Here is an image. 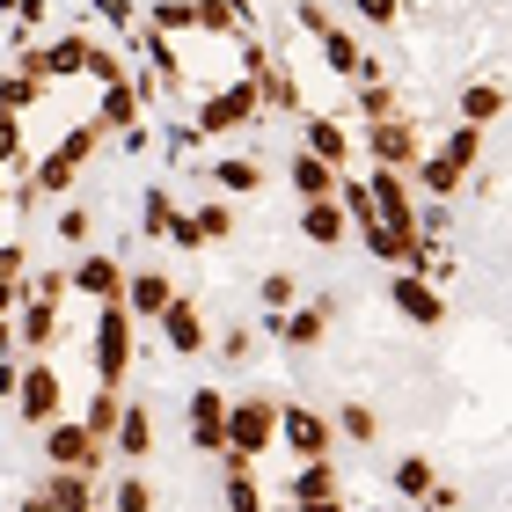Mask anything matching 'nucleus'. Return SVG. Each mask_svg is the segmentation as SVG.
I'll use <instances>...</instances> for the list:
<instances>
[{
    "label": "nucleus",
    "instance_id": "nucleus-31",
    "mask_svg": "<svg viewBox=\"0 0 512 512\" xmlns=\"http://www.w3.org/2000/svg\"><path fill=\"white\" fill-rule=\"evenodd\" d=\"M337 425H344V432H352V439H359V447H366V439H374V432H381V417H374V410H366V403H344V417H337Z\"/></svg>",
    "mask_w": 512,
    "mask_h": 512
},
{
    "label": "nucleus",
    "instance_id": "nucleus-1",
    "mask_svg": "<svg viewBox=\"0 0 512 512\" xmlns=\"http://www.w3.org/2000/svg\"><path fill=\"white\" fill-rule=\"evenodd\" d=\"M37 432H44V461H52V469H81V476L103 469V447H110V439H96L81 417H52V425H37Z\"/></svg>",
    "mask_w": 512,
    "mask_h": 512
},
{
    "label": "nucleus",
    "instance_id": "nucleus-23",
    "mask_svg": "<svg viewBox=\"0 0 512 512\" xmlns=\"http://www.w3.org/2000/svg\"><path fill=\"white\" fill-rule=\"evenodd\" d=\"M52 330H59V300H37V293H30V315H22V352H44Z\"/></svg>",
    "mask_w": 512,
    "mask_h": 512
},
{
    "label": "nucleus",
    "instance_id": "nucleus-35",
    "mask_svg": "<svg viewBox=\"0 0 512 512\" xmlns=\"http://www.w3.org/2000/svg\"><path fill=\"white\" fill-rule=\"evenodd\" d=\"M220 352H227V366H242V359L256 352V337H249V330H227V337H220Z\"/></svg>",
    "mask_w": 512,
    "mask_h": 512
},
{
    "label": "nucleus",
    "instance_id": "nucleus-6",
    "mask_svg": "<svg viewBox=\"0 0 512 512\" xmlns=\"http://www.w3.org/2000/svg\"><path fill=\"white\" fill-rule=\"evenodd\" d=\"M388 293H395V315H410L417 330H439V322H447V300H439V286L425 271H395Z\"/></svg>",
    "mask_w": 512,
    "mask_h": 512
},
{
    "label": "nucleus",
    "instance_id": "nucleus-40",
    "mask_svg": "<svg viewBox=\"0 0 512 512\" xmlns=\"http://www.w3.org/2000/svg\"><path fill=\"white\" fill-rule=\"evenodd\" d=\"M81 512H88V505H81Z\"/></svg>",
    "mask_w": 512,
    "mask_h": 512
},
{
    "label": "nucleus",
    "instance_id": "nucleus-32",
    "mask_svg": "<svg viewBox=\"0 0 512 512\" xmlns=\"http://www.w3.org/2000/svg\"><path fill=\"white\" fill-rule=\"evenodd\" d=\"M359 110H366V118H395V96H388L381 81H366V88H359Z\"/></svg>",
    "mask_w": 512,
    "mask_h": 512
},
{
    "label": "nucleus",
    "instance_id": "nucleus-2",
    "mask_svg": "<svg viewBox=\"0 0 512 512\" xmlns=\"http://www.w3.org/2000/svg\"><path fill=\"white\" fill-rule=\"evenodd\" d=\"M271 439H278V403H271V395H242V403H227V447L220 454H249L256 461Z\"/></svg>",
    "mask_w": 512,
    "mask_h": 512
},
{
    "label": "nucleus",
    "instance_id": "nucleus-16",
    "mask_svg": "<svg viewBox=\"0 0 512 512\" xmlns=\"http://www.w3.org/2000/svg\"><path fill=\"white\" fill-rule=\"evenodd\" d=\"M330 315H337V300H315V308H286V344H293V352H315V344H322V330H330Z\"/></svg>",
    "mask_w": 512,
    "mask_h": 512
},
{
    "label": "nucleus",
    "instance_id": "nucleus-37",
    "mask_svg": "<svg viewBox=\"0 0 512 512\" xmlns=\"http://www.w3.org/2000/svg\"><path fill=\"white\" fill-rule=\"evenodd\" d=\"M359 15L366 22H395V0H359Z\"/></svg>",
    "mask_w": 512,
    "mask_h": 512
},
{
    "label": "nucleus",
    "instance_id": "nucleus-27",
    "mask_svg": "<svg viewBox=\"0 0 512 512\" xmlns=\"http://www.w3.org/2000/svg\"><path fill=\"white\" fill-rule=\"evenodd\" d=\"M432 483H439V476H432L425 454H403V461H395V491H403V498H425Z\"/></svg>",
    "mask_w": 512,
    "mask_h": 512
},
{
    "label": "nucleus",
    "instance_id": "nucleus-34",
    "mask_svg": "<svg viewBox=\"0 0 512 512\" xmlns=\"http://www.w3.org/2000/svg\"><path fill=\"white\" fill-rule=\"evenodd\" d=\"M88 227H96V220H88L81 205H66V213H59V242H88Z\"/></svg>",
    "mask_w": 512,
    "mask_h": 512
},
{
    "label": "nucleus",
    "instance_id": "nucleus-39",
    "mask_svg": "<svg viewBox=\"0 0 512 512\" xmlns=\"http://www.w3.org/2000/svg\"><path fill=\"white\" fill-rule=\"evenodd\" d=\"M15 381H22V374H15V366H8V359H0V395H15Z\"/></svg>",
    "mask_w": 512,
    "mask_h": 512
},
{
    "label": "nucleus",
    "instance_id": "nucleus-11",
    "mask_svg": "<svg viewBox=\"0 0 512 512\" xmlns=\"http://www.w3.org/2000/svg\"><path fill=\"white\" fill-rule=\"evenodd\" d=\"M191 439H198L205 454L227 447V395H220V388H198V395H191Z\"/></svg>",
    "mask_w": 512,
    "mask_h": 512
},
{
    "label": "nucleus",
    "instance_id": "nucleus-24",
    "mask_svg": "<svg viewBox=\"0 0 512 512\" xmlns=\"http://www.w3.org/2000/svg\"><path fill=\"white\" fill-rule=\"evenodd\" d=\"M300 498H344V483H337V469H330L322 454H315L308 469L293 476V505H300Z\"/></svg>",
    "mask_w": 512,
    "mask_h": 512
},
{
    "label": "nucleus",
    "instance_id": "nucleus-19",
    "mask_svg": "<svg viewBox=\"0 0 512 512\" xmlns=\"http://www.w3.org/2000/svg\"><path fill=\"white\" fill-rule=\"evenodd\" d=\"M322 59H330L337 74H352V81H374V59H366L344 30H322Z\"/></svg>",
    "mask_w": 512,
    "mask_h": 512
},
{
    "label": "nucleus",
    "instance_id": "nucleus-33",
    "mask_svg": "<svg viewBox=\"0 0 512 512\" xmlns=\"http://www.w3.org/2000/svg\"><path fill=\"white\" fill-rule=\"evenodd\" d=\"M169 213H176V205H169V191H147V242H161V227H169Z\"/></svg>",
    "mask_w": 512,
    "mask_h": 512
},
{
    "label": "nucleus",
    "instance_id": "nucleus-21",
    "mask_svg": "<svg viewBox=\"0 0 512 512\" xmlns=\"http://www.w3.org/2000/svg\"><path fill=\"white\" fill-rule=\"evenodd\" d=\"M110 439H118V447H125V454L139 461V454L154 447V417L139 410V403H125V410H118V425H110Z\"/></svg>",
    "mask_w": 512,
    "mask_h": 512
},
{
    "label": "nucleus",
    "instance_id": "nucleus-12",
    "mask_svg": "<svg viewBox=\"0 0 512 512\" xmlns=\"http://www.w3.org/2000/svg\"><path fill=\"white\" fill-rule=\"evenodd\" d=\"M88 483H96V476H81V469H59V476L44 483V491H37L30 505H22V512H81V505H88Z\"/></svg>",
    "mask_w": 512,
    "mask_h": 512
},
{
    "label": "nucleus",
    "instance_id": "nucleus-13",
    "mask_svg": "<svg viewBox=\"0 0 512 512\" xmlns=\"http://www.w3.org/2000/svg\"><path fill=\"white\" fill-rule=\"evenodd\" d=\"M169 300H176V278H169V271H139V278H125V315H147V322H154Z\"/></svg>",
    "mask_w": 512,
    "mask_h": 512
},
{
    "label": "nucleus",
    "instance_id": "nucleus-7",
    "mask_svg": "<svg viewBox=\"0 0 512 512\" xmlns=\"http://www.w3.org/2000/svg\"><path fill=\"white\" fill-rule=\"evenodd\" d=\"M256 81H235V88H220V96H205V110H198V125L205 132H242V125H256Z\"/></svg>",
    "mask_w": 512,
    "mask_h": 512
},
{
    "label": "nucleus",
    "instance_id": "nucleus-9",
    "mask_svg": "<svg viewBox=\"0 0 512 512\" xmlns=\"http://www.w3.org/2000/svg\"><path fill=\"white\" fill-rule=\"evenodd\" d=\"M154 322H161V337H169V352H176V359L205 352V315H198V308H191L183 293H176V300H169V308H161Z\"/></svg>",
    "mask_w": 512,
    "mask_h": 512
},
{
    "label": "nucleus",
    "instance_id": "nucleus-20",
    "mask_svg": "<svg viewBox=\"0 0 512 512\" xmlns=\"http://www.w3.org/2000/svg\"><path fill=\"white\" fill-rule=\"evenodd\" d=\"M498 110H505V88L498 81H476V88H461V125H498Z\"/></svg>",
    "mask_w": 512,
    "mask_h": 512
},
{
    "label": "nucleus",
    "instance_id": "nucleus-17",
    "mask_svg": "<svg viewBox=\"0 0 512 512\" xmlns=\"http://www.w3.org/2000/svg\"><path fill=\"white\" fill-rule=\"evenodd\" d=\"M286 176H293V191H300V198H330V191H337V176H344V169H330V161H315L308 147H300V154H293V169H286Z\"/></svg>",
    "mask_w": 512,
    "mask_h": 512
},
{
    "label": "nucleus",
    "instance_id": "nucleus-26",
    "mask_svg": "<svg viewBox=\"0 0 512 512\" xmlns=\"http://www.w3.org/2000/svg\"><path fill=\"white\" fill-rule=\"evenodd\" d=\"M110 512H154V483L147 476H118L110 483Z\"/></svg>",
    "mask_w": 512,
    "mask_h": 512
},
{
    "label": "nucleus",
    "instance_id": "nucleus-29",
    "mask_svg": "<svg viewBox=\"0 0 512 512\" xmlns=\"http://www.w3.org/2000/svg\"><path fill=\"white\" fill-rule=\"evenodd\" d=\"M191 227H198V242H227L235 235V205H205V213H191Z\"/></svg>",
    "mask_w": 512,
    "mask_h": 512
},
{
    "label": "nucleus",
    "instance_id": "nucleus-15",
    "mask_svg": "<svg viewBox=\"0 0 512 512\" xmlns=\"http://www.w3.org/2000/svg\"><path fill=\"white\" fill-rule=\"evenodd\" d=\"M66 286H81V293H96V300H125V271L110 264V256H81Z\"/></svg>",
    "mask_w": 512,
    "mask_h": 512
},
{
    "label": "nucleus",
    "instance_id": "nucleus-30",
    "mask_svg": "<svg viewBox=\"0 0 512 512\" xmlns=\"http://www.w3.org/2000/svg\"><path fill=\"white\" fill-rule=\"evenodd\" d=\"M256 300H264V308H278V315H286L293 300H300V286H293V271H271V278H264V293H256Z\"/></svg>",
    "mask_w": 512,
    "mask_h": 512
},
{
    "label": "nucleus",
    "instance_id": "nucleus-25",
    "mask_svg": "<svg viewBox=\"0 0 512 512\" xmlns=\"http://www.w3.org/2000/svg\"><path fill=\"white\" fill-rule=\"evenodd\" d=\"M227 512H264V498L249 483V454H227Z\"/></svg>",
    "mask_w": 512,
    "mask_h": 512
},
{
    "label": "nucleus",
    "instance_id": "nucleus-4",
    "mask_svg": "<svg viewBox=\"0 0 512 512\" xmlns=\"http://www.w3.org/2000/svg\"><path fill=\"white\" fill-rule=\"evenodd\" d=\"M476 125H461L454 139H447V154H432V161H417V183L425 191H439V198H454L461 191V176H469V161H476Z\"/></svg>",
    "mask_w": 512,
    "mask_h": 512
},
{
    "label": "nucleus",
    "instance_id": "nucleus-38",
    "mask_svg": "<svg viewBox=\"0 0 512 512\" xmlns=\"http://www.w3.org/2000/svg\"><path fill=\"white\" fill-rule=\"evenodd\" d=\"M293 512H344V498H300Z\"/></svg>",
    "mask_w": 512,
    "mask_h": 512
},
{
    "label": "nucleus",
    "instance_id": "nucleus-14",
    "mask_svg": "<svg viewBox=\"0 0 512 512\" xmlns=\"http://www.w3.org/2000/svg\"><path fill=\"white\" fill-rule=\"evenodd\" d=\"M300 235H308L315 249H337V242H344V205H337V191H330V198H308V213H300Z\"/></svg>",
    "mask_w": 512,
    "mask_h": 512
},
{
    "label": "nucleus",
    "instance_id": "nucleus-8",
    "mask_svg": "<svg viewBox=\"0 0 512 512\" xmlns=\"http://www.w3.org/2000/svg\"><path fill=\"white\" fill-rule=\"evenodd\" d=\"M366 147H374L381 169H417V132L395 118H366Z\"/></svg>",
    "mask_w": 512,
    "mask_h": 512
},
{
    "label": "nucleus",
    "instance_id": "nucleus-10",
    "mask_svg": "<svg viewBox=\"0 0 512 512\" xmlns=\"http://www.w3.org/2000/svg\"><path fill=\"white\" fill-rule=\"evenodd\" d=\"M278 432H286V447H293L300 461L330 454V425H322L315 410H300V403H286V410H278Z\"/></svg>",
    "mask_w": 512,
    "mask_h": 512
},
{
    "label": "nucleus",
    "instance_id": "nucleus-3",
    "mask_svg": "<svg viewBox=\"0 0 512 512\" xmlns=\"http://www.w3.org/2000/svg\"><path fill=\"white\" fill-rule=\"evenodd\" d=\"M125 366H132V315H125V300H103V322H96V381L118 388Z\"/></svg>",
    "mask_w": 512,
    "mask_h": 512
},
{
    "label": "nucleus",
    "instance_id": "nucleus-36",
    "mask_svg": "<svg viewBox=\"0 0 512 512\" xmlns=\"http://www.w3.org/2000/svg\"><path fill=\"white\" fill-rule=\"evenodd\" d=\"M110 125H132V88H110Z\"/></svg>",
    "mask_w": 512,
    "mask_h": 512
},
{
    "label": "nucleus",
    "instance_id": "nucleus-18",
    "mask_svg": "<svg viewBox=\"0 0 512 512\" xmlns=\"http://www.w3.org/2000/svg\"><path fill=\"white\" fill-rule=\"evenodd\" d=\"M308 154L330 161V169H344V161H352V132L330 125V118H308Z\"/></svg>",
    "mask_w": 512,
    "mask_h": 512
},
{
    "label": "nucleus",
    "instance_id": "nucleus-5",
    "mask_svg": "<svg viewBox=\"0 0 512 512\" xmlns=\"http://www.w3.org/2000/svg\"><path fill=\"white\" fill-rule=\"evenodd\" d=\"M15 410L30 417V425H52V417H66V388H59V374L52 366H22V381H15Z\"/></svg>",
    "mask_w": 512,
    "mask_h": 512
},
{
    "label": "nucleus",
    "instance_id": "nucleus-22",
    "mask_svg": "<svg viewBox=\"0 0 512 512\" xmlns=\"http://www.w3.org/2000/svg\"><path fill=\"white\" fill-rule=\"evenodd\" d=\"M213 183H220V198H249L256 183H264V169L242 161V154H227V161H213Z\"/></svg>",
    "mask_w": 512,
    "mask_h": 512
},
{
    "label": "nucleus",
    "instance_id": "nucleus-28",
    "mask_svg": "<svg viewBox=\"0 0 512 512\" xmlns=\"http://www.w3.org/2000/svg\"><path fill=\"white\" fill-rule=\"evenodd\" d=\"M118 410H125V395H118V388H96V403H88V417H81V425L96 432V439H110V425H118Z\"/></svg>",
    "mask_w": 512,
    "mask_h": 512
}]
</instances>
